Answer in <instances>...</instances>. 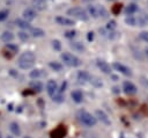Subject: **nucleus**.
<instances>
[{"mask_svg": "<svg viewBox=\"0 0 148 138\" xmlns=\"http://www.w3.org/2000/svg\"><path fill=\"white\" fill-rule=\"evenodd\" d=\"M35 61H36V56H35V53H34L32 51H25V52H23V53L18 57V59H17V65H18V67L22 68V70H29V68H31V67L34 66Z\"/></svg>", "mask_w": 148, "mask_h": 138, "instance_id": "nucleus-1", "label": "nucleus"}, {"mask_svg": "<svg viewBox=\"0 0 148 138\" xmlns=\"http://www.w3.org/2000/svg\"><path fill=\"white\" fill-rule=\"evenodd\" d=\"M76 118H77V121H79L82 125H84V126H87V128L95 126L96 123H97L96 117H95L94 115H91L90 112L86 111V110H79V111L76 112Z\"/></svg>", "mask_w": 148, "mask_h": 138, "instance_id": "nucleus-2", "label": "nucleus"}, {"mask_svg": "<svg viewBox=\"0 0 148 138\" xmlns=\"http://www.w3.org/2000/svg\"><path fill=\"white\" fill-rule=\"evenodd\" d=\"M87 13L88 15H90L94 19H98V17H108V12L103 6L99 5H89L87 7Z\"/></svg>", "mask_w": 148, "mask_h": 138, "instance_id": "nucleus-3", "label": "nucleus"}, {"mask_svg": "<svg viewBox=\"0 0 148 138\" xmlns=\"http://www.w3.org/2000/svg\"><path fill=\"white\" fill-rule=\"evenodd\" d=\"M60 58H61V60L64 61L65 65L71 66V67H77V66H80V65L82 64V61H81V59H80L79 57H76L75 55L69 53V52H64V53H61Z\"/></svg>", "mask_w": 148, "mask_h": 138, "instance_id": "nucleus-4", "label": "nucleus"}, {"mask_svg": "<svg viewBox=\"0 0 148 138\" xmlns=\"http://www.w3.org/2000/svg\"><path fill=\"white\" fill-rule=\"evenodd\" d=\"M67 15H71L72 17L74 19H77V20H81V21H87L89 15L88 13L81 8V7H73V8H69L67 10Z\"/></svg>", "mask_w": 148, "mask_h": 138, "instance_id": "nucleus-5", "label": "nucleus"}, {"mask_svg": "<svg viewBox=\"0 0 148 138\" xmlns=\"http://www.w3.org/2000/svg\"><path fill=\"white\" fill-rule=\"evenodd\" d=\"M112 67H113L116 71H118L119 73H121V74H124V75H126V77H132V71H131V68L127 67V66H125V65H123V64H120V63H118V61H114V63L112 64Z\"/></svg>", "mask_w": 148, "mask_h": 138, "instance_id": "nucleus-6", "label": "nucleus"}, {"mask_svg": "<svg viewBox=\"0 0 148 138\" xmlns=\"http://www.w3.org/2000/svg\"><path fill=\"white\" fill-rule=\"evenodd\" d=\"M123 90H124V93L127 94V95H134V94H136L138 88H136V86H135L133 82L126 80V81L123 82Z\"/></svg>", "mask_w": 148, "mask_h": 138, "instance_id": "nucleus-7", "label": "nucleus"}, {"mask_svg": "<svg viewBox=\"0 0 148 138\" xmlns=\"http://www.w3.org/2000/svg\"><path fill=\"white\" fill-rule=\"evenodd\" d=\"M95 117L97 121H99L101 123H103L104 125H110L111 124V121H110V117L103 111V110H96L95 111Z\"/></svg>", "mask_w": 148, "mask_h": 138, "instance_id": "nucleus-8", "label": "nucleus"}, {"mask_svg": "<svg viewBox=\"0 0 148 138\" xmlns=\"http://www.w3.org/2000/svg\"><path fill=\"white\" fill-rule=\"evenodd\" d=\"M67 130L65 125H58L54 130L51 131V138H65Z\"/></svg>", "mask_w": 148, "mask_h": 138, "instance_id": "nucleus-9", "label": "nucleus"}, {"mask_svg": "<svg viewBox=\"0 0 148 138\" xmlns=\"http://www.w3.org/2000/svg\"><path fill=\"white\" fill-rule=\"evenodd\" d=\"M22 16H23V19H24L25 21L30 22V21H34V20L36 19V16H37V13H36V10H35L34 8H31V7H28V8H25V9L23 10V13H22Z\"/></svg>", "mask_w": 148, "mask_h": 138, "instance_id": "nucleus-10", "label": "nucleus"}, {"mask_svg": "<svg viewBox=\"0 0 148 138\" xmlns=\"http://www.w3.org/2000/svg\"><path fill=\"white\" fill-rule=\"evenodd\" d=\"M96 65H97V67H98L103 73H105V74H111V66H110L105 60H103V59H97V60H96Z\"/></svg>", "mask_w": 148, "mask_h": 138, "instance_id": "nucleus-11", "label": "nucleus"}, {"mask_svg": "<svg viewBox=\"0 0 148 138\" xmlns=\"http://www.w3.org/2000/svg\"><path fill=\"white\" fill-rule=\"evenodd\" d=\"M46 92H47V94L50 95V96H52V95H54L57 92H58V83H57V81L56 80H49L47 82H46Z\"/></svg>", "mask_w": 148, "mask_h": 138, "instance_id": "nucleus-12", "label": "nucleus"}, {"mask_svg": "<svg viewBox=\"0 0 148 138\" xmlns=\"http://www.w3.org/2000/svg\"><path fill=\"white\" fill-rule=\"evenodd\" d=\"M56 22L60 26H65V27H72L75 24L74 20L69 19V17H65V16H57L56 17Z\"/></svg>", "mask_w": 148, "mask_h": 138, "instance_id": "nucleus-13", "label": "nucleus"}, {"mask_svg": "<svg viewBox=\"0 0 148 138\" xmlns=\"http://www.w3.org/2000/svg\"><path fill=\"white\" fill-rule=\"evenodd\" d=\"M135 21H136V26H140V27H145L148 24V14L146 13H140L136 17H135Z\"/></svg>", "mask_w": 148, "mask_h": 138, "instance_id": "nucleus-14", "label": "nucleus"}, {"mask_svg": "<svg viewBox=\"0 0 148 138\" xmlns=\"http://www.w3.org/2000/svg\"><path fill=\"white\" fill-rule=\"evenodd\" d=\"M45 75H46V72H45L44 70H40V68H34V70L30 71V73H29V77H30L31 79H34V80L39 79V78H43V77H45Z\"/></svg>", "mask_w": 148, "mask_h": 138, "instance_id": "nucleus-15", "label": "nucleus"}, {"mask_svg": "<svg viewBox=\"0 0 148 138\" xmlns=\"http://www.w3.org/2000/svg\"><path fill=\"white\" fill-rule=\"evenodd\" d=\"M71 97H72V100H73L75 103H81V102L83 101V93H82L81 90H79V89L73 90V92L71 93Z\"/></svg>", "mask_w": 148, "mask_h": 138, "instance_id": "nucleus-16", "label": "nucleus"}, {"mask_svg": "<svg viewBox=\"0 0 148 138\" xmlns=\"http://www.w3.org/2000/svg\"><path fill=\"white\" fill-rule=\"evenodd\" d=\"M31 5H32V8L36 9V10H44L46 8L45 0H32Z\"/></svg>", "mask_w": 148, "mask_h": 138, "instance_id": "nucleus-17", "label": "nucleus"}, {"mask_svg": "<svg viewBox=\"0 0 148 138\" xmlns=\"http://www.w3.org/2000/svg\"><path fill=\"white\" fill-rule=\"evenodd\" d=\"M15 24H16L18 28L23 29V30H29V29L31 28V24H30L28 21H25L24 19H16V20H15Z\"/></svg>", "mask_w": 148, "mask_h": 138, "instance_id": "nucleus-18", "label": "nucleus"}, {"mask_svg": "<svg viewBox=\"0 0 148 138\" xmlns=\"http://www.w3.org/2000/svg\"><path fill=\"white\" fill-rule=\"evenodd\" d=\"M76 78L80 82L84 83V82H88L89 81V78H90V74L87 72V71H79L77 74H76Z\"/></svg>", "mask_w": 148, "mask_h": 138, "instance_id": "nucleus-19", "label": "nucleus"}, {"mask_svg": "<svg viewBox=\"0 0 148 138\" xmlns=\"http://www.w3.org/2000/svg\"><path fill=\"white\" fill-rule=\"evenodd\" d=\"M30 89H32L34 93H39V92L43 90V83L36 79V80L31 81V83H30Z\"/></svg>", "mask_w": 148, "mask_h": 138, "instance_id": "nucleus-20", "label": "nucleus"}, {"mask_svg": "<svg viewBox=\"0 0 148 138\" xmlns=\"http://www.w3.org/2000/svg\"><path fill=\"white\" fill-rule=\"evenodd\" d=\"M29 30H30L29 34H30L32 37H43V36L45 35V31H44L42 28H37V27L35 28V27H31Z\"/></svg>", "mask_w": 148, "mask_h": 138, "instance_id": "nucleus-21", "label": "nucleus"}, {"mask_svg": "<svg viewBox=\"0 0 148 138\" xmlns=\"http://www.w3.org/2000/svg\"><path fill=\"white\" fill-rule=\"evenodd\" d=\"M0 38H1L2 42H5V43H9V42H12V41L14 39V34H13L12 31L6 30V31H3V32L1 34Z\"/></svg>", "mask_w": 148, "mask_h": 138, "instance_id": "nucleus-22", "label": "nucleus"}, {"mask_svg": "<svg viewBox=\"0 0 148 138\" xmlns=\"http://www.w3.org/2000/svg\"><path fill=\"white\" fill-rule=\"evenodd\" d=\"M69 45H71V48H72L74 51H76V52H83V51L86 50V46H84L81 42H77V41H73Z\"/></svg>", "mask_w": 148, "mask_h": 138, "instance_id": "nucleus-23", "label": "nucleus"}, {"mask_svg": "<svg viewBox=\"0 0 148 138\" xmlns=\"http://www.w3.org/2000/svg\"><path fill=\"white\" fill-rule=\"evenodd\" d=\"M9 130H10V132L14 135V136H20L21 135V128H20V125L16 123V122H12L10 124H9Z\"/></svg>", "mask_w": 148, "mask_h": 138, "instance_id": "nucleus-24", "label": "nucleus"}, {"mask_svg": "<svg viewBox=\"0 0 148 138\" xmlns=\"http://www.w3.org/2000/svg\"><path fill=\"white\" fill-rule=\"evenodd\" d=\"M88 82H90L94 87H97V88H99V87H102V86H103L102 80H101L98 77H95V75H90V78H89V81H88Z\"/></svg>", "mask_w": 148, "mask_h": 138, "instance_id": "nucleus-25", "label": "nucleus"}, {"mask_svg": "<svg viewBox=\"0 0 148 138\" xmlns=\"http://www.w3.org/2000/svg\"><path fill=\"white\" fill-rule=\"evenodd\" d=\"M136 12H138V5H135V3H130V5H127L126 8H125L126 15H133V14H135Z\"/></svg>", "mask_w": 148, "mask_h": 138, "instance_id": "nucleus-26", "label": "nucleus"}, {"mask_svg": "<svg viewBox=\"0 0 148 138\" xmlns=\"http://www.w3.org/2000/svg\"><path fill=\"white\" fill-rule=\"evenodd\" d=\"M49 66H50L53 71H56V72L62 71V64L59 63V61H50V63H49Z\"/></svg>", "mask_w": 148, "mask_h": 138, "instance_id": "nucleus-27", "label": "nucleus"}, {"mask_svg": "<svg viewBox=\"0 0 148 138\" xmlns=\"http://www.w3.org/2000/svg\"><path fill=\"white\" fill-rule=\"evenodd\" d=\"M17 37H18L22 42H27V41L30 38V34L27 32V30H25V31H24V30H21V31L17 32Z\"/></svg>", "mask_w": 148, "mask_h": 138, "instance_id": "nucleus-28", "label": "nucleus"}, {"mask_svg": "<svg viewBox=\"0 0 148 138\" xmlns=\"http://www.w3.org/2000/svg\"><path fill=\"white\" fill-rule=\"evenodd\" d=\"M51 97H52V100H53L54 102H57V103H61V102H64V100H65L64 94H62V93H59V92H57V93H56L54 95H52Z\"/></svg>", "mask_w": 148, "mask_h": 138, "instance_id": "nucleus-29", "label": "nucleus"}, {"mask_svg": "<svg viewBox=\"0 0 148 138\" xmlns=\"http://www.w3.org/2000/svg\"><path fill=\"white\" fill-rule=\"evenodd\" d=\"M125 23H126L127 26H131V27H134V26H136L135 16H133V15H127V16L125 17Z\"/></svg>", "mask_w": 148, "mask_h": 138, "instance_id": "nucleus-30", "label": "nucleus"}, {"mask_svg": "<svg viewBox=\"0 0 148 138\" xmlns=\"http://www.w3.org/2000/svg\"><path fill=\"white\" fill-rule=\"evenodd\" d=\"M51 44H52V48H53L56 51H60V50H61V43H60V41L53 39V41L51 42Z\"/></svg>", "mask_w": 148, "mask_h": 138, "instance_id": "nucleus-31", "label": "nucleus"}, {"mask_svg": "<svg viewBox=\"0 0 148 138\" xmlns=\"http://www.w3.org/2000/svg\"><path fill=\"white\" fill-rule=\"evenodd\" d=\"M116 27H117L116 21L111 20V21H109V22H108V24H106V30H109V31H113V30L116 29Z\"/></svg>", "mask_w": 148, "mask_h": 138, "instance_id": "nucleus-32", "label": "nucleus"}, {"mask_svg": "<svg viewBox=\"0 0 148 138\" xmlns=\"http://www.w3.org/2000/svg\"><path fill=\"white\" fill-rule=\"evenodd\" d=\"M76 36V31L75 30H67V31H65V37L66 38H74Z\"/></svg>", "mask_w": 148, "mask_h": 138, "instance_id": "nucleus-33", "label": "nucleus"}, {"mask_svg": "<svg viewBox=\"0 0 148 138\" xmlns=\"http://www.w3.org/2000/svg\"><path fill=\"white\" fill-rule=\"evenodd\" d=\"M8 15H9V12H8L7 9H2V10H0V21L6 20V19L8 17Z\"/></svg>", "mask_w": 148, "mask_h": 138, "instance_id": "nucleus-34", "label": "nucleus"}, {"mask_svg": "<svg viewBox=\"0 0 148 138\" xmlns=\"http://www.w3.org/2000/svg\"><path fill=\"white\" fill-rule=\"evenodd\" d=\"M140 38H141L142 41H145V42H147V43H148V30L140 32Z\"/></svg>", "mask_w": 148, "mask_h": 138, "instance_id": "nucleus-35", "label": "nucleus"}, {"mask_svg": "<svg viewBox=\"0 0 148 138\" xmlns=\"http://www.w3.org/2000/svg\"><path fill=\"white\" fill-rule=\"evenodd\" d=\"M6 48H7V49H9V50H12V52H13V53H14V52H16V51L18 50V48H17L16 45H13V44H9V43H7Z\"/></svg>", "mask_w": 148, "mask_h": 138, "instance_id": "nucleus-36", "label": "nucleus"}, {"mask_svg": "<svg viewBox=\"0 0 148 138\" xmlns=\"http://www.w3.org/2000/svg\"><path fill=\"white\" fill-rule=\"evenodd\" d=\"M66 88H67V81H64V82L61 83V87L58 88V92H59V93H64V92L66 90Z\"/></svg>", "mask_w": 148, "mask_h": 138, "instance_id": "nucleus-37", "label": "nucleus"}, {"mask_svg": "<svg viewBox=\"0 0 148 138\" xmlns=\"http://www.w3.org/2000/svg\"><path fill=\"white\" fill-rule=\"evenodd\" d=\"M87 39H88L89 42H91V41L94 39V32H92V31H89V32L87 34Z\"/></svg>", "mask_w": 148, "mask_h": 138, "instance_id": "nucleus-38", "label": "nucleus"}, {"mask_svg": "<svg viewBox=\"0 0 148 138\" xmlns=\"http://www.w3.org/2000/svg\"><path fill=\"white\" fill-rule=\"evenodd\" d=\"M112 92H113L114 94H119V92H120V89H119V87H117V86H114V87L112 88Z\"/></svg>", "mask_w": 148, "mask_h": 138, "instance_id": "nucleus-39", "label": "nucleus"}, {"mask_svg": "<svg viewBox=\"0 0 148 138\" xmlns=\"http://www.w3.org/2000/svg\"><path fill=\"white\" fill-rule=\"evenodd\" d=\"M145 56H146V58H147V60H148V48L145 49Z\"/></svg>", "mask_w": 148, "mask_h": 138, "instance_id": "nucleus-40", "label": "nucleus"}, {"mask_svg": "<svg viewBox=\"0 0 148 138\" xmlns=\"http://www.w3.org/2000/svg\"><path fill=\"white\" fill-rule=\"evenodd\" d=\"M111 78L113 79V81H117V80H118V77H117V75H111Z\"/></svg>", "mask_w": 148, "mask_h": 138, "instance_id": "nucleus-41", "label": "nucleus"}, {"mask_svg": "<svg viewBox=\"0 0 148 138\" xmlns=\"http://www.w3.org/2000/svg\"><path fill=\"white\" fill-rule=\"evenodd\" d=\"M6 138H15V137H14V136H7Z\"/></svg>", "mask_w": 148, "mask_h": 138, "instance_id": "nucleus-42", "label": "nucleus"}, {"mask_svg": "<svg viewBox=\"0 0 148 138\" xmlns=\"http://www.w3.org/2000/svg\"><path fill=\"white\" fill-rule=\"evenodd\" d=\"M0 138H2V136H1V132H0Z\"/></svg>", "mask_w": 148, "mask_h": 138, "instance_id": "nucleus-43", "label": "nucleus"}, {"mask_svg": "<svg viewBox=\"0 0 148 138\" xmlns=\"http://www.w3.org/2000/svg\"><path fill=\"white\" fill-rule=\"evenodd\" d=\"M24 138H31V137H24Z\"/></svg>", "mask_w": 148, "mask_h": 138, "instance_id": "nucleus-44", "label": "nucleus"}]
</instances>
